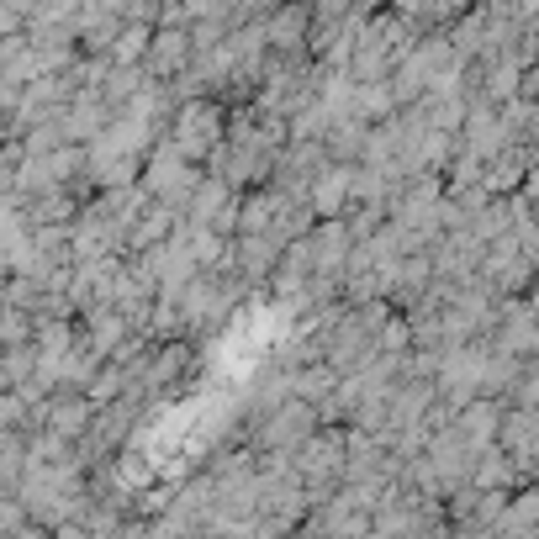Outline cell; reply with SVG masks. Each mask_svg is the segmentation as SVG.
<instances>
[{
	"label": "cell",
	"instance_id": "cell-1",
	"mask_svg": "<svg viewBox=\"0 0 539 539\" xmlns=\"http://www.w3.org/2000/svg\"><path fill=\"white\" fill-rule=\"evenodd\" d=\"M217 106H207V101H191L180 111V133H175V148L180 154H191V159H201V154H212V143H217Z\"/></svg>",
	"mask_w": 539,
	"mask_h": 539
},
{
	"label": "cell",
	"instance_id": "cell-2",
	"mask_svg": "<svg viewBox=\"0 0 539 539\" xmlns=\"http://www.w3.org/2000/svg\"><path fill=\"white\" fill-rule=\"evenodd\" d=\"M191 37L185 32H154V48H148V74H154V80H170V74L191 59Z\"/></svg>",
	"mask_w": 539,
	"mask_h": 539
},
{
	"label": "cell",
	"instance_id": "cell-3",
	"mask_svg": "<svg viewBox=\"0 0 539 539\" xmlns=\"http://www.w3.org/2000/svg\"><path fill=\"white\" fill-rule=\"evenodd\" d=\"M148 185H154L159 196H185V191H196V170L185 164V154H159Z\"/></svg>",
	"mask_w": 539,
	"mask_h": 539
},
{
	"label": "cell",
	"instance_id": "cell-4",
	"mask_svg": "<svg viewBox=\"0 0 539 539\" xmlns=\"http://www.w3.org/2000/svg\"><path fill=\"white\" fill-rule=\"evenodd\" d=\"M344 196H349V170H323L318 180H312V201H307V207L312 212H333Z\"/></svg>",
	"mask_w": 539,
	"mask_h": 539
},
{
	"label": "cell",
	"instance_id": "cell-5",
	"mask_svg": "<svg viewBox=\"0 0 539 539\" xmlns=\"http://www.w3.org/2000/svg\"><path fill=\"white\" fill-rule=\"evenodd\" d=\"M48 418H53V434H80L85 423H90V402L85 397H74V402H59V407H48Z\"/></svg>",
	"mask_w": 539,
	"mask_h": 539
},
{
	"label": "cell",
	"instance_id": "cell-6",
	"mask_svg": "<svg viewBox=\"0 0 539 539\" xmlns=\"http://www.w3.org/2000/svg\"><path fill=\"white\" fill-rule=\"evenodd\" d=\"M270 43H275V48H296V43H302V16H296V11H281V16H275Z\"/></svg>",
	"mask_w": 539,
	"mask_h": 539
},
{
	"label": "cell",
	"instance_id": "cell-7",
	"mask_svg": "<svg viewBox=\"0 0 539 539\" xmlns=\"http://www.w3.org/2000/svg\"><path fill=\"white\" fill-rule=\"evenodd\" d=\"M201 207H228V185H201ZM217 217V228H228V212H207L201 217V228Z\"/></svg>",
	"mask_w": 539,
	"mask_h": 539
},
{
	"label": "cell",
	"instance_id": "cell-8",
	"mask_svg": "<svg viewBox=\"0 0 539 539\" xmlns=\"http://www.w3.org/2000/svg\"><path fill=\"white\" fill-rule=\"evenodd\" d=\"M381 539H392V534H381Z\"/></svg>",
	"mask_w": 539,
	"mask_h": 539
}]
</instances>
